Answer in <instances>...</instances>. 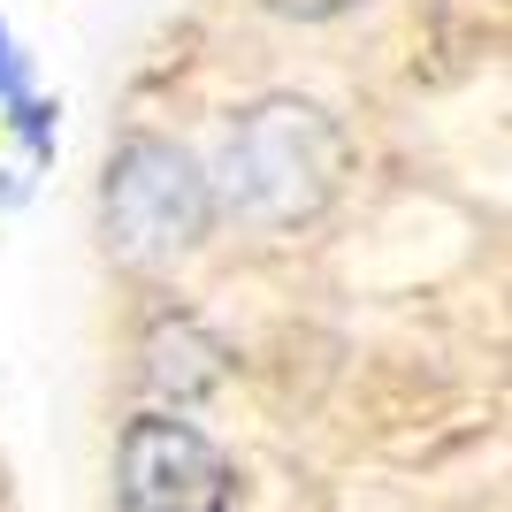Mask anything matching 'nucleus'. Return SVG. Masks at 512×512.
<instances>
[{
	"mask_svg": "<svg viewBox=\"0 0 512 512\" xmlns=\"http://www.w3.org/2000/svg\"><path fill=\"white\" fill-rule=\"evenodd\" d=\"M344 161H352V146L314 100H260L222 130L207 207L245 230H299L337 199Z\"/></svg>",
	"mask_w": 512,
	"mask_h": 512,
	"instance_id": "obj_1",
	"label": "nucleus"
},
{
	"mask_svg": "<svg viewBox=\"0 0 512 512\" xmlns=\"http://www.w3.org/2000/svg\"><path fill=\"white\" fill-rule=\"evenodd\" d=\"M207 169H199L184 146L169 138H130L115 161H107L100 184V230L107 253L123 268H161L207 230Z\"/></svg>",
	"mask_w": 512,
	"mask_h": 512,
	"instance_id": "obj_2",
	"label": "nucleus"
},
{
	"mask_svg": "<svg viewBox=\"0 0 512 512\" xmlns=\"http://www.w3.org/2000/svg\"><path fill=\"white\" fill-rule=\"evenodd\" d=\"M123 512H230L222 451L176 413L123 428Z\"/></svg>",
	"mask_w": 512,
	"mask_h": 512,
	"instance_id": "obj_3",
	"label": "nucleus"
},
{
	"mask_svg": "<svg viewBox=\"0 0 512 512\" xmlns=\"http://www.w3.org/2000/svg\"><path fill=\"white\" fill-rule=\"evenodd\" d=\"M260 8H276V16H291V23H329V16H344V8H360V0H260Z\"/></svg>",
	"mask_w": 512,
	"mask_h": 512,
	"instance_id": "obj_4",
	"label": "nucleus"
}]
</instances>
